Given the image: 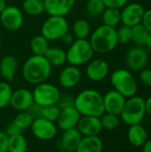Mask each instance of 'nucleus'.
<instances>
[{
  "label": "nucleus",
  "instance_id": "nucleus-5",
  "mask_svg": "<svg viewBox=\"0 0 151 152\" xmlns=\"http://www.w3.org/2000/svg\"><path fill=\"white\" fill-rule=\"evenodd\" d=\"M93 53L88 39H75L66 51L67 62L77 67L82 66L92 60Z\"/></svg>",
  "mask_w": 151,
  "mask_h": 152
},
{
  "label": "nucleus",
  "instance_id": "nucleus-41",
  "mask_svg": "<svg viewBox=\"0 0 151 152\" xmlns=\"http://www.w3.org/2000/svg\"><path fill=\"white\" fill-rule=\"evenodd\" d=\"M141 23L146 28L149 32H151V9L144 12Z\"/></svg>",
  "mask_w": 151,
  "mask_h": 152
},
{
  "label": "nucleus",
  "instance_id": "nucleus-48",
  "mask_svg": "<svg viewBox=\"0 0 151 152\" xmlns=\"http://www.w3.org/2000/svg\"><path fill=\"white\" fill-rule=\"evenodd\" d=\"M7 6V3L5 0H0V13L5 9V7Z\"/></svg>",
  "mask_w": 151,
  "mask_h": 152
},
{
  "label": "nucleus",
  "instance_id": "nucleus-38",
  "mask_svg": "<svg viewBox=\"0 0 151 152\" xmlns=\"http://www.w3.org/2000/svg\"><path fill=\"white\" fill-rule=\"evenodd\" d=\"M141 82L148 86H151V69H143L141 70L140 74Z\"/></svg>",
  "mask_w": 151,
  "mask_h": 152
},
{
  "label": "nucleus",
  "instance_id": "nucleus-25",
  "mask_svg": "<svg viewBox=\"0 0 151 152\" xmlns=\"http://www.w3.org/2000/svg\"><path fill=\"white\" fill-rule=\"evenodd\" d=\"M103 25L116 28L121 22V12L119 9L106 7L101 13Z\"/></svg>",
  "mask_w": 151,
  "mask_h": 152
},
{
  "label": "nucleus",
  "instance_id": "nucleus-6",
  "mask_svg": "<svg viewBox=\"0 0 151 152\" xmlns=\"http://www.w3.org/2000/svg\"><path fill=\"white\" fill-rule=\"evenodd\" d=\"M114 90L117 91L125 98L135 95L137 92V82L133 74L125 69H119L112 72L110 77Z\"/></svg>",
  "mask_w": 151,
  "mask_h": 152
},
{
  "label": "nucleus",
  "instance_id": "nucleus-17",
  "mask_svg": "<svg viewBox=\"0 0 151 152\" xmlns=\"http://www.w3.org/2000/svg\"><path fill=\"white\" fill-rule=\"evenodd\" d=\"M80 118L81 115L74 106L65 108L61 110V113L58 120L56 121V125L62 131L76 128Z\"/></svg>",
  "mask_w": 151,
  "mask_h": 152
},
{
  "label": "nucleus",
  "instance_id": "nucleus-49",
  "mask_svg": "<svg viewBox=\"0 0 151 152\" xmlns=\"http://www.w3.org/2000/svg\"><path fill=\"white\" fill-rule=\"evenodd\" d=\"M1 45H2V38H1V36H0V48H1Z\"/></svg>",
  "mask_w": 151,
  "mask_h": 152
},
{
  "label": "nucleus",
  "instance_id": "nucleus-31",
  "mask_svg": "<svg viewBox=\"0 0 151 152\" xmlns=\"http://www.w3.org/2000/svg\"><path fill=\"white\" fill-rule=\"evenodd\" d=\"M100 120L102 129L109 130V131L117 129L120 125V117L115 114L105 112L100 117Z\"/></svg>",
  "mask_w": 151,
  "mask_h": 152
},
{
  "label": "nucleus",
  "instance_id": "nucleus-1",
  "mask_svg": "<svg viewBox=\"0 0 151 152\" xmlns=\"http://www.w3.org/2000/svg\"><path fill=\"white\" fill-rule=\"evenodd\" d=\"M74 107L81 116L100 118L105 113L103 95L95 89L88 88L81 91L76 97Z\"/></svg>",
  "mask_w": 151,
  "mask_h": 152
},
{
  "label": "nucleus",
  "instance_id": "nucleus-16",
  "mask_svg": "<svg viewBox=\"0 0 151 152\" xmlns=\"http://www.w3.org/2000/svg\"><path fill=\"white\" fill-rule=\"evenodd\" d=\"M77 128L83 136H97L102 130L100 118L92 116H81Z\"/></svg>",
  "mask_w": 151,
  "mask_h": 152
},
{
  "label": "nucleus",
  "instance_id": "nucleus-39",
  "mask_svg": "<svg viewBox=\"0 0 151 152\" xmlns=\"http://www.w3.org/2000/svg\"><path fill=\"white\" fill-rule=\"evenodd\" d=\"M102 1L106 7L121 9L126 4L128 0H102Z\"/></svg>",
  "mask_w": 151,
  "mask_h": 152
},
{
  "label": "nucleus",
  "instance_id": "nucleus-20",
  "mask_svg": "<svg viewBox=\"0 0 151 152\" xmlns=\"http://www.w3.org/2000/svg\"><path fill=\"white\" fill-rule=\"evenodd\" d=\"M81 79V70L78 67L69 65L62 69L59 75V83L65 89L75 87Z\"/></svg>",
  "mask_w": 151,
  "mask_h": 152
},
{
  "label": "nucleus",
  "instance_id": "nucleus-35",
  "mask_svg": "<svg viewBox=\"0 0 151 152\" xmlns=\"http://www.w3.org/2000/svg\"><path fill=\"white\" fill-rule=\"evenodd\" d=\"M117 37L118 44H129L132 42V27L122 25L118 29H117Z\"/></svg>",
  "mask_w": 151,
  "mask_h": 152
},
{
  "label": "nucleus",
  "instance_id": "nucleus-40",
  "mask_svg": "<svg viewBox=\"0 0 151 152\" xmlns=\"http://www.w3.org/2000/svg\"><path fill=\"white\" fill-rule=\"evenodd\" d=\"M42 110H43V107L34 102V103L29 107V109H28L27 111H28V112L34 118V119H35V118H41V117H42Z\"/></svg>",
  "mask_w": 151,
  "mask_h": 152
},
{
  "label": "nucleus",
  "instance_id": "nucleus-13",
  "mask_svg": "<svg viewBox=\"0 0 151 152\" xmlns=\"http://www.w3.org/2000/svg\"><path fill=\"white\" fill-rule=\"evenodd\" d=\"M34 103L32 91L27 88H19L12 91L9 105L15 110L27 111L29 107Z\"/></svg>",
  "mask_w": 151,
  "mask_h": 152
},
{
  "label": "nucleus",
  "instance_id": "nucleus-34",
  "mask_svg": "<svg viewBox=\"0 0 151 152\" xmlns=\"http://www.w3.org/2000/svg\"><path fill=\"white\" fill-rule=\"evenodd\" d=\"M61 113V109L56 105H49V106H45L43 107V110H42V118L50 120L52 122L56 123V121L59 118Z\"/></svg>",
  "mask_w": 151,
  "mask_h": 152
},
{
  "label": "nucleus",
  "instance_id": "nucleus-43",
  "mask_svg": "<svg viewBox=\"0 0 151 152\" xmlns=\"http://www.w3.org/2000/svg\"><path fill=\"white\" fill-rule=\"evenodd\" d=\"M8 136L10 135H13V134H22V131L12 121L6 127L5 131H4Z\"/></svg>",
  "mask_w": 151,
  "mask_h": 152
},
{
  "label": "nucleus",
  "instance_id": "nucleus-45",
  "mask_svg": "<svg viewBox=\"0 0 151 152\" xmlns=\"http://www.w3.org/2000/svg\"><path fill=\"white\" fill-rule=\"evenodd\" d=\"M145 111L146 114L151 116V96L145 99Z\"/></svg>",
  "mask_w": 151,
  "mask_h": 152
},
{
  "label": "nucleus",
  "instance_id": "nucleus-2",
  "mask_svg": "<svg viewBox=\"0 0 151 152\" xmlns=\"http://www.w3.org/2000/svg\"><path fill=\"white\" fill-rule=\"evenodd\" d=\"M52 72V66L44 55H32L22 67V76L28 84L38 85L46 82Z\"/></svg>",
  "mask_w": 151,
  "mask_h": 152
},
{
  "label": "nucleus",
  "instance_id": "nucleus-30",
  "mask_svg": "<svg viewBox=\"0 0 151 152\" xmlns=\"http://www.w3.org/2000/svg\"><path fill=\"white\" fill-rule=\"evenodd\" d=\"M149 33L150 32L142 23L132 27V42L137 46L144 45Z\"/></svg>",
  "mask_w": 151,
  "mask_h": 152
},
{
  "label": "nucleus",
  "instance_id": "nucleus-29",
  "mask_svg": "<svg viewBox=\"0 0 151 152\" xmlns=\"http://www.w3.org/2000/svg\"><path fill=\"white\" fill-rule=\"evenodd\" d=\"M91 32V26L85 19H79L73 25V35L76 39H87Z\"/></svg>",
  "mask_w": 151,
  "mask_h": 152
},
{
  "label": "nucleus",
  "instance_id": "nucleus-10",
  "mask_svg": "<svg viewBox=\"0 0 151 152\" xmlns=\"http://www.w3.org/2000/svg\"><path fill=\"white\" fill-rule=\"evenodd\" d=\"M23 14L21 10L15 5H7L0 13V21L8 31H16L23 24Z\"/></svg>",
  "mask_w": 151,
  "mask_h": 152
},
{
  "label": "nucleus",
  "instance_id": "nucleus-22",
  "mask_svg": "<svg viewBox=\"0 0 151 152\" xmlns=\"http://www.w3.org/2000/svg\"><path fill=\"white\" fill-rule=\"evenodd\" d=\"M103 142L97 136H83L75 152H102Z\"/></svg>",
  "mask_w": 151,
  "mask_h": 152
},
{
  "label": "nucleus",
  "instance_id": "nucleus-42",
  "mask_svg": "<svg viewBox=\"0 0 151 152\" xmlns=\"http://www.w3.org/2000/svg\"><path fill=\"white\" fill-rule=\"evenodd\" d=\"M8 137L4 131H0V152H8Z\"/></svg>",
  "mask_w": 151,
  "mask_h": 152
},
{
  "label": "nucleus",
  "instance_id": "nucleus-15",
  "mask_svg": "<svg viewBox=\"0 0 151 152\" xmlns=\"http://www.w3.org/2000/svg\"><path fill=\"white\" fill-rule=\"evenodd\" d=\"M109 63L103 59H95L88 62L86 67V76L93 82L103 80L109 74Z\"/></svg>",
  "mask_w": 151,
  "mask_h": 152
},
{
  "label": "nucleus",
  "instance_id": "nucleus-9",
  "mask_svg": "<svg viewBox=\"0 0 151 152\" xmlns=\"http://www.w3.org/2000/svg\"><path fill=\"white\" fill-rule=\"evenodd\" d=\"M30 130L36 139L40 141H50L56 136L58 126L54 122L41 117L33 120Z\"/></svg>",
  "mask_w": 151,
  "mask_h": 152
},
{
  "label": "nucleus",
  "instance_id": "nucleus-33",
  "mask_svg": "<svg viewBox=\"0 0 151 152\" xmlns=\"http://www.w3.org/2000/svg\"><path fill=\"white\" fill-rule=\"evenodd\" d=\"M12 88L9 82L0 81V110L4 109L10 103Z\"/></svg>",
  "mask_w": 151,
  "mask_h": 152
},
{
  "label": "nucleus",
  "instance_id": "nucleus-12",
  "mask_svg": "<svg viewBox=\"0 0 151 152\" xmlns=\"http://www.w3.org/2000/svg\"><path fill=\"white\" fill-rule=\"evenodd\" d=\"M125 62L130 69L140 71L145 68L148 62V53L142 46L131 47L126 53Z\"/></svg>",
  "mask_w": 151,
  "mask_h": 152
},
{
  "label": "nucleus",
  "instance_id": "nucleus-46",
  "mask_svg": "<svg viewBox=\"0 0 151 152\" xmlns=\"http://www.w3.org/2000/svg\"><path fill=\"white\" fill-rule=\"evenodd\" d=\"M142 152H151V140H147V142L143 144Z\"/></svg>",
  "mask_w": 151,
  "mask_h": 152
},
{
  "label": "nucleus",
  "instance_id": "nucleus-21",
  "mask_svg": "<svg viewBox=\"0 0 151 152\" xmlns=\"http://www.w3.org/2000/svg\"><path fill=\"white\" fill-rule=\"evenodd\" d=\"M18 68V61L13 55H5L0 61V75L6 82L14 79Z\"/></svg>",
  "mask_w": 151,
  "mask_h": 152
},
{
  "label": "nucleus",
  "instance_id": "nucleus-27",
  "mask_svg": "<svg viewBox=\"0 0 151 152\" xmlns=\"http://www.w3.org/2000/svg\"><path fill=\"white\" fill-rule=\"evenodd\" d=\"M29 47L34 55H44L49 48L48 40L41 34L36 35L32 37Z\"/></svg>",
  "mask_w": 151,
  "mask_h": 152
},
{
  "label": "nucleus",
  "instance_id": "nucleus-19",
  "mask_svg": "<svg viewBox=\"0 0 151 152\" xmlns=\"http://www.w3.org/2000/svg\"><path fill=\"white\" fill-rule=\"evenodd\" d=\"M44 2L48 15L66 16L72 11L76 0H44Z\"/></svg>",
  "mask_w": 151,
  "mask_h": 152
},
{
  "label": "nucleus",
  "instance_id": "nucleus-28",
  "mask_svg": "<svg viewBox=\"0 0 151 152\" xmlns=\"http://www.w3.org/2000/svg\"><path fill=\"white\" fill-rule=\"evenodd\" d=\"M22 10L25 13L31 16H37L45 12L44 0H24Z\"/></svg>",
  "mask_w": 151,
  "mask_h": 152
},
{
  "label": "nucleus",
  "instance_id": "nucleus-47",
  "mask_svg": "<svg viewBox=\"0 0 151 152\" xmlns=\"http://www.w3.org/2000/svg\"><path fill=\"white\" fill-rule=\"evenodd\" d=\"M145 45H146L148 48L151 49V32H150V33H149V35H148V37H147V38H146V41H145Z\"/></svg>",
  "mask_w": 151,
  "mask_h": 152
},
{
  "label": "nucleus",
  "instance_id": "nucleus-37",
  "mask_svg": "<svg viewBox=\"0 0 151 152\" xmlns=\"http://www.w3.org/2000/svg\"><path fill=\"white\" fill-rule=\"evenodd\" d=\"M74 102H75V97H73L69 94H61L60 98H59L56 105L61 110H62L65 108L74 106Z\"/></svg>",
  "mask_w": 151,
  "mask_h": 152
},
{
  "label": "nucleus",
  "instance_id": "nucleus-8",
  "mask_svg": "<svg viewBox=\"0 0 151 152\" xmlns=\"http://www.w3.org/2000/svg\"><path fill=\"white\" fill-rule=\"evenodd\" d=\"M32 94L34 102L42 107H45L57 104L61 93L56 86L47 82H44L36 85L34 90L32 91Z\"/></svg>",
  "mask_w": 151,
  "mask_h": 152
},
{
  "label": "nucleus",
  "instance_id": "nucleus-24",
  "mask_svg": "<svg viewBox=\"0 0 151 152\" xmlns=\"http://www.w3.org/2000/svg\"><path fill=\"white\" fill-rule=\"evenodd\" d=\"M44 56L52 67H61L67 62L66 51L60 47H49Z\"/></svg>",
  "mask_w": 151,
  "mask_h": 152
},
{
  "label": "nucleus",
  "instance_id": "nucleus-11",
  "mask_svg": "<svg viewBox=\"0 0 151 152\" xmlns=\"http://www.w3.org/2000/svg\"><path fill=\"white\" fill-rule=\"evenodd\" d=\"M145 10L144 7L139 3H131L125 4L121 12V22L123 25L133 27L142 22Z\"/></svg>",
  "mask_w": 151,
  "mask_h": 152
},
{
  "label": "nucleus",
  "instance_id": "nucleus-7",
  "mask_svg": "<svg viewBox=\"0 0 151 152\" xmlns=\"http://www.w3.org/2000/svg\"><path fill=\"white\" fill-rule=\"evenodd\" d=\"M69 31V22L65 16L49 15L41 27V35L48 41L61 39Z\"/></svg>",
  "mask_w": 151,
  "mask_h": 152
},
{
  "label": "nucleus",
  "instance_id": "nucleus-36",
  "mask_svg": "<svg viewBox=\"0 0 151 152\" xmlns=\"http://www.w3.org/2000/svg\"><path fill=\"white\" fill-rule=\"evenodd\" d=\"M106 8L102 0H88L85 5L86 12L91 15H99Z\"/></svg>",
  "mask_w": 151,
  "mask_h": 152
},
{
  "label": "nucleus",
  "instance_id": "nucleus-14",
  "mask_svg": "<svg viewBox=\"0 0 151 152\" xmlns=\"http://www.w3.org/2000/svg\"><path fill=\"white\" fill-rule=\"evenodd\" d=\"M126 98L116 90H110L103 95V105L106 113L120 115Z\"/></svg>",
  "mask_w": 151,
  "mask_h": 152
},
{
  "label": "nucleus",
  "instance_id": "nucleus-3",
  "mask_svg": "<svg viewBox=\"0 0 151 152\" xmlns=\"http://www.w3.org/2000/svg\"><path fill=\"white\" fill-rule=\"evenodd\" d=\"M89 42L94 53H109L114 50L118 44L117 28L106 25L99 26L91 34Z\"/></svg>",
  "mask_w": 151,
  "mask_h": 152
},
{
  "label": "nucleus",
  "instance_id": "nucleus-26",
  "mask_svg": "<svg viewBox=\"0 0 151 152\" xmlns=\"http://www.w3.org/2000/svg\"><path fill=\"white\" fill-rule=\"evenodd\" d=\"M28 142L22 134L10 135L8 137V152H26Z\"/></svg>",
  "mask_w": 151,
  "mask_h": 152
},
{
  "label": "nucleus",
  "instance_id": "nucleus-18",
  "mask_svg": "<svg viewBox=\"0 0 151 152\" xmlns=\"http://www.w3.org/2000/svg\"><path fill=\"white\" fill-rule=\"evenodd\" d=\"M82 138L83 135L80 134L77 127L65 130L61 134L58 142L59 148L63 151L75 152Z\"/></svg>",
  "mask_w": 151,
  "mask_h": 152
},
{
  "label": "nucleus",
  "instance_id": "nucleus-4",
  "mask_svg": "<svg viewBox=\"0 0 151 152\" xmlns=\"http://www.w3.org/2000/svg\"><path fill=\"white\" fill-rule=\"evenodd\" d=\"M145 115V99L141 96L133 95L126 98L119 117L123 122L130 126L133 125L141 124Z\"/></svg>",
  "mask_w": 151,
  "mask_h": 152
},
{
  "label": "nucleus",
  "instance_id": "nucleus-23",
  "mask_svg": "<svg viewBox=\"0 0 151 152\" xmlns=\"http://www.w3.org/2000/svg\"><path fill=\"white\" fill-rule=\"evenodd\" d=\"M127 138L129 142L135 147H142L148 140V134L146 129L141 125L130 126L127 132Z\"/></svg>",
  "mask_w": 151,
  "mask_h": 152
},
{
  "label": "nucleus",
  "instance_id": "nucleus-32",
  "mask_svg": "<svg viewBox=\"0 0 151 152\" xmlns=\"http://www.w3.org/2000/svg\"><path fill=\"white\" fill-rule=\"evenodd\" d=\"M33 120L34 118L28 111H20L15 116L12 122L23 132L24 130L30 128Z\"/></svg>",
  "mask_w": 151,
  "mask_h": 152
},
{
  "label": "nucleus",
  "instance_id": "nucleus-44",
  "mask_svg": "<svg viewBox=\"0 0 151 152\" xmlns=\"http://www.w3.org/2000/svg\"><path fill=\"white\" fill-rule=\"evenodd\" d=\"M74 37H75L74 35L71 34V33H69V32L68 31L67 33H65V34L61 37V42H62L64 45L69 46V45L75 41V38H74Z\"/></svg>",
  "mask_w": 151,
  "mask_h": 152
}]
</instances>
